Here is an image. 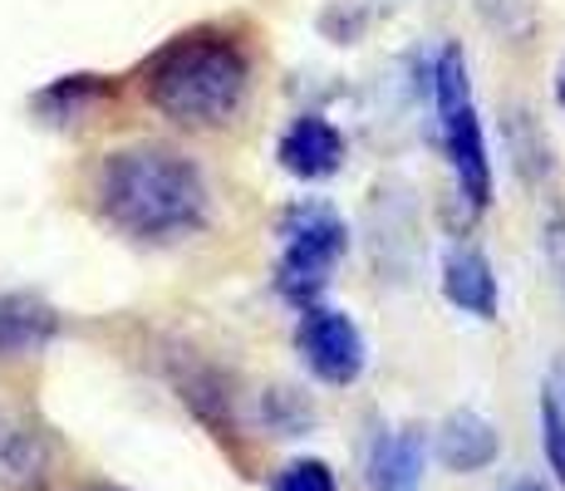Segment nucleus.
<instances>
[{"mask_svg":"<svg viewBox=\"0 0 565 491\" xmlns=\"http://www.w3.org/2000/svg\"><path fill=\"white\" fill-rule=\"evenodd\" d=\"M79 202L128 246H182L212 226V182L172 143L134 138L84 168Z\"/></svg>","mask_w":565,"mask_h":491,"instance_id":"f257e3e1","label":"nucleus"},{"mask_svg":"<svg viewBox=\"0 0 565 491\" xmlns=\"http://www.w3.org/2000/svg\"><path fill=\"white\" fill-rule=\"evenodd\" d=\"M252 84L256 54L246 35L222 20H202V25L178 30L158 50H148L128 89L172 128L202 134V128L236 124L252 98Z\"/></svg>","mask_w":565,"mask_h":491,"instance_id":"f03ea898","label":"nucleus"},{"mask_svg":"<svg viewBox=\"0 0 565 491\" xmlns=\"http://www.w3.org/2000/svg\"><path fill=\"white\" fill-rule=\"evenodd\" d=\"M280 256H276V295L296 310L320 305L330 270L350 256V226L340 206L324 196H296L276 222Z\"/></svg>","mask_w":565,"mask_h":491,"instance_id":"7ed1b4c3","label":"nucleus"},{"mask_svg":"<svg viewBox=\"0 0 565 491\" xmlns=\"http://www.w3.org/2000/svg\"><path fill=\"white\" fill-rule=\"evenodd\" d=\"M433 108H438L443 158H448L462 196L482 212L492 202V148H487L482 108H477L472 74H467V54L458 45L438 50V64H433Z\"/></svg>","mask_w":565,"mask_h":491,"instance_id":"20e7f679","label":"nucleus"},{"mask_svg":"<svg viewBox=\"0 0 565 491\" xmlns=\"http://www.w3.org/2000/svg\"><path fill=\"white\" fill-rule=\"evenodd\" d=\"M296 349H300L310 374L330 388H350L369 364L360 324H354L344 310H334V305H306V310H300Z\"/></svg>","mask_w":565,"mask_h":491,"instance_id":"39448f33","label":"nucleus"},{"mask_svg":"<svg viewBox=\"0 0 565 491\" xmlns=\"http://www.w3.org/2000/svg\"><path fill=\"white\" fill-rule=\"evenodd\" d=\"M128 79L99 70H74V74H54L35 94H30V118L50 134H84L94 128L108 108L124 98Z\"/></svg>","mask_w":565,"mask_h":491,"instance_id":"423d86ee","label":"nucleus"},{"mask_svg":"<svg viewBox=\"0 0 565 491\" xmlns=\"http://www.w3.org/2000/svg\"><path fill=\"white\" fill-rule=\"evenodd\" d=\"M54 438L15 398H0V491H50Z\"/></svg>","mask_w":565,"mask_h":491,"instance_id":"0eeeda50","label":"nucleus"},{"mask_svg":"<svg viewBox=\"0 0 565 491\" xmlns=\"http://www.w3.org/2000/svg\"><path fill=\"white\" fill-rule=\"evenodd\" d=\"M344 134L324 114H296L276 138V162L296 182H324L344 168Z\"/></svg>","mask_w":565,"mask_h":491,"instance_id":"6e6552de","label":"nucleus"},{"mask_svg":"<svg viewBox=\"0 0 565 491\" xmlns=\"http://www.w3.org/2000/svg\"><path fill=\"white\" fill-rule=\"evenodd\" d=\"M64 334V314L35 290H0V369L30 364Z\"/></svg>","mask_w":565,"mask_h":491,"instance_id":"1a4fd4ad","label":"nucleus"},{"mask_svg":"<svg viewBox=\"0 0 565 491\" xmlns=\"http://www.w3.org/2000/svg\"><path fill=\"white\" fill-rule=\"evenodd\" d=\"M443 300L472 320H497L502 310V286H497L492 260L477 246H448L443 256Z\"/></svg>","mask_w":565,"mask_h":491,"instance_id":"9d476101","label":"nucleus"},{"mask_svg":"<svg viewBox=\"0 0 565 491\" xmlns=\"http://www.w3.org/2000/svg\"><path fill=\"white\" fill-rule=\"evenodd\" d=\"M502 452V433L497 423H487L482 413L462 408V413H448L438 428V462L448 472H482V467L497 462Z\"/></svg>","mask_w":565,"mask_h":491,"instance_id":"9b49d317","label":"nucleus"},{"mask_svg":"<svg viewBox=\"0 0 565 491\" xmlns=\"http://www.w3.org/2000/svg\"><path fill=\"white\" fill-rule=\"evenodd\" d=\"M369 491H423V433L394 428L374 442Z\"/></svg>","mask_w":565,"mask_h":491,"instance_id":"f8f14e48","label":"nucleus"},{"mask_svg":"<svg viewBox=\"0 0 565 491\" xmlns=\"http://www.w3.org/2000/svg\"><path fill=\"white\" fill-rule=\"evenodd\" d=\"M541 447H546V467L565 487V403L556 388L541 393Z\"/></svg>","mask_w":565,"mask_h":491,"instance_id":"ddd939ff","label":"nucleus"},{"mask_svg":"<svg viewBox=\"0 0 565 491\" xmlns=\"http://www.w3.org/2000/svg\"><path fill=\"white\" fill-rule=\"evenodd\" d=\"M276 491H340V482H334V472L320 457H300L276 477Z\"/></svg>","mask_w":565,"mask_h":491,"instance_id":"4468645a","label":"nucleus"},{"mask_svg":"<svg viewBox=\"0 0 565 491\" xmlns=\"http://www.w3.org/2000/svg\"><path fill=\"white\" fill-rule=\"evenodd\" d=\"M502 491H551V487L541 482V477H516V482H507Z\"/></svg>","mask_w":565,"mask_h":491,"instance_id":"2eb2a0df","label":"nucleus"},{"mask_svg":"<svg viewBox=\"0 0 565 491\" xmlns=\"http://www.w3.org/2000/svg\"><path fill=\"white\" fill-rule=\"evenodd\" d=\"M556 104L565 108V64H561V70H556Z\"/></svg>","mask_w":565,"mask_h":491,"instance_id":"dca6fc26","label":"nucleus"},{"mask_svg":"<svg viewBox=\"0 0 565 491\" xmlns=\"http://www.w3.org/2000/svg\"><path fill=\"white\" fill-rule=\"evenodd\" d=\"M84 491H124V487H114V482H94V487H84Z\"/></svg>","mask_w":565,"mask_h":491,"instance_id":"f3484780","label":"nucleus"}]
</instances>
